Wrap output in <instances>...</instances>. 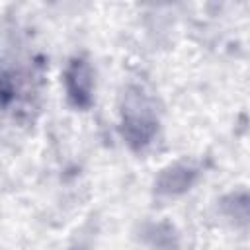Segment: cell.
<instances>
[{
    "mask_svg": "<svg viewBox=\"0 0 250 250\" xmlns=\"http://www.w3.org/2000/svg\"><path fill=\"white\" fill-rule=\"evenodd\" d=\"M64 90L72 107L90 109L94 104V70L86 57L76 55L64 68Z\"/></svg>",
    "mask_w": 250,
    "mask_h": 250,
    "instance_id": "7a4b0ae2",
    "label": "cell"
},
{
    "mask_svg": "<svg viewBox=\"0 0 250 250\" xmlns=\"http://www.w3.org/2000/svg\"><path fill=\"white\" fill-rule=\"evenodd\" d=\"M201 176V168L193 160H178L164 166L154 178V193L160 197H178L189 191Z\"/></svg>",
    "mask_w": 250,
    "mask_h": 250,
    "instance_id": "3957f363",
    "label": "cell"
},
{
    "mask_svg": "<svg viewBox=\"0 0 250 250\" xmlns=\"http://www.w3.org/2000/svg\"><path fill=\"white\" fill-rule=\"evenodd\" d=\"M119 113V129L125 145L133 152H143L150 146L160 127L154 98L143 86L133 84L123 94Z\"/></svg>",
    "mask_w": 250,
    "mask_h": 250,
    "instance_id": "6da1fadb",
    "label": "cell"
},
{
    "mask_svg": "<svg viewBox=\"0 0 250 250\" xmlns=\"http://www.w3.org/2000/svg\"><path fill=\"white\" fill-rule=\"evenodd\" d=\"M146 238L156 250H176V232L166 223H156L146 229Z\"/></svg>",
    "mask_w": 250,
    "mask_h": 250,
    "instance_id": "277c9868",
    "label": "cell"
}]
</instances>
